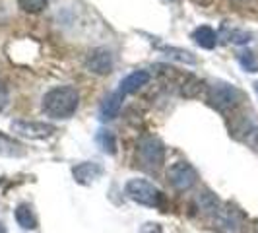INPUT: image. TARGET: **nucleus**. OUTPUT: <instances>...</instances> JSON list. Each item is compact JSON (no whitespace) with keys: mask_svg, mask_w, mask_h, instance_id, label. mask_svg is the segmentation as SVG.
I'll return each instance as SVG.
<instances>
[{"mask_svg":"<svg viewBox=\"0 0 258 233\" xmlns=\"http://www.w3.org/2000/svg\"><path fill=\"white\" fill-rule=\"evenodd\" d=\"M80 95L72 86L54 88L43 97V111L51 119H70L76 113Z\"/></svg>","mask_w":258,"mask_h":233,"instance_id":"nucleus-1","label":"nucleus"},{"mask_svg":"<svg viewBox=\"0 0 258 233\" xmlns=\"http://www.w3.org/2000/svg\"><path fill=\"white\" fill-rule=\"evenodd\" d=\"M124 194L128 196L130 200L142 204V206H159L161 204V198L163 194L159 193V189L152 185L150 181L146 179H130L124 187Z\"/></svg>","mask_w":258,"mask_h":233,"instance_id":"nucleus-2","label":"nucleus"},{"mask_svg":"<svg viewBox=\"0 0 258 233\" xmlns=\"http://www.w3.org/2000/svg\"><path fill=\"white\" fill-rule=\"evenodd\" d=\"M138 161L148 171H157L165 163V148L157 138L146 136L138 142Z\"/></svg>","mask_w":258,"mask_h":233,"instance_id":"nucleus-3","label":"nucleus"},{"mask_svg":"<svg viewBox=\"0 0 258 233\" xmlns=\"http://www.w3.org/2000/svg\"><path fill=\"white\" fill-rule=\"evenodd\" d=\"M212 218H214V227L221 233H241L245 223L243 212L231 204H221Z\"/></svg>","mask_w":258,"mask_h":233,"instance_id":"nucleus-4","label":"nucleus"},{"mask_svg":"<svg viewBox=\"0 0 258 233\" xmlns=\"http://www.w3.org/2000/svg\"><path fill=\"white\" fill-rule=\"evenodd\" d=\"M208 101L220 113H227L235 109L241 101V93L229 84H214L208 91Z\"/></svg>","mask_w":258,"mask_h":233,"instance_id":"nucleus-5","label":"nucleus"},{"mask_svg":"<svg viewBox=\"0 0 258 233\" xmlns=\"http://www.w3.org/2000/svg\"><path fill=\"white\" fill-rule=\"evenodd\" d=\"M167 177H169V183L177 189V191H190L196 181H198V175H196V171L190 163H186V161H177V163H173L167 171Z\"/></svg>","mask_w":258,"mask_h":233,"instance_id":"nucleus-6","label":"nucleus"},{"mask_svg":"<svg viewBox=\"0 0 258 233\" xmlns=\"http://www.w3.org/2000/svg\"><path fill=\"white\" fill-rule=\"evenodd\" d=\"M10 129H12L14 134L29 138V140H41V138H47V136H51L52 132H54L52 125L35 123V121H12Z\"/></svg>","mask_w":258,"mask_h":233,"instance_id":"nucleus-7","label":"nucleus"},{"mask_svg":"<svg viewBox=\"0 0 258 233\" xmlns=\"http://www.w3.org/2000/svg\"><path fill=\"white\" fill-rule=\"evenodd\" d=\"M86 68L97 74V76H105L113 70V56L107 49H93V51L86 56Z\"/></svg>","mask_w":258,"mask_h":233,"instance_id":"nucleus-8","label":"nucleus"},{"mask_svg":"<svg viewBox=\"0 0 258 233\" xmlns=\"http://www.w3.org/2000/svg\"><path fill=\"white\" fill-rule=\"evenodd\" d=\"M148 82H150V74H148L146 70H138V72H132L130 76H126L120 82L118 91H120L122 95H126V93H132V91L140 90Z\"/></svg>","mask_w":258,"mask_h":233,"instance_id":"nucleus-9","label":"nucleus"},{"mask_svg":"<svg viewBox=\"0 0 258 233\" xmlns=\"http://www.w3.org/2000/svg\"><path fill=\"white\" fill-rule=\"evenodd\" d=\"M101 173H103L101 165L91 163V161L80 163L78 167H74V177H76V181L82 183V185H88V183L95 181V179H97Z\"/></svg>","mask_w":258,"mask_h":233,"instance_id":"nucleus-10","label":"nucleus"},{"mask_svg":"<svg viewBox=\"0 0 258 233\" xmlns=\"http://www.w3.org/2000/svg\"><path fill=\"white\" fill-rule=\"evenodd\" d=\"M122 97L124 95L120 91H115V93H111V95L105 97L103 105H101V116H103L105 121H111V119H115L118 115L120 105H122Z\"/></svg>","mask_w":258,"mask_h":233,"instance_id":"nucleus-11","label":"nucleus"},{"mask_svg":"<svg viewBox=\"0 0 258 233\" xmlns=\"http://www.w3.org/2000/svg\"><path fill=\"white\" fill-rule=\"evenodd\" d=\"M26 154L24 146L20 142H16L14 138L6 136L4 132H0V155L4 157H22Z\"/></svg>","mask_w":258,"mask_h":233,"instance_id":"nucleus-12","label":"nucleus"},{"mask_svg":"<svg viewBox=\"0 0 258 233\" xmlns=\"http://www.w3.org/2000/svg\"><path fill=\"white\" fill-rule=\"evenodd\" d=\"M192 39L200 45V47H202V49H214V47H216V43H218V35H216V31L208 26H202V27H198V29H194Z\"/></svg>","mask_w":258,"mask_h":233,"instance_id":"nucleus-13","label":"nucleus"},{"mask_svg":"<svg viewBox=\"0 0 258 233\" xmlns=\"http://www.w3.org/2000/svg\"><path fill=\"white\" fill-rule=\"evenodd\" d=\"M16 221L24 229H35L37 227V220H35L31 208L27 206V204H20V206L16 208Z\"/></svg>","mask_w":258,"mask_h":233,"instance_id":"nucleus-14","label":"nucleus"},{"mask_svg":"<svg viewBox=\"0 0 258 233\" xmlns=\"http://www.w3.org/2000/svg\"><path fill=\"white\" fill-rule=\"evenodd\" d=\"M198 206H200V210L204 212V214H210V216H214L216 214V210L221 206L220 200L214 196L212 193H202L200 196H198Z\"/></svg>","mask_w":258,"mask_h":233,"instance_id":"nucleus-15","label":"nucleus"},{"mask_svg":"<svg viewBox=\"0 0 258 233\" xmlns=\"http://www.w3.org/2000/svg\"><path fill=\"white\" fill-rule=\"evenodd\" d=\"M47 2L49 0H18V6L29 14H39L41 10L47 8Z\"/></svg>","mask_w":258,"mask_h":233,"instance_id":"nucleus-16","label":"nucleus"},{"mask_svg":"<svg viewBox=\"0 0 258 233\" xmlns=\"http://www.w3.org/2000/svg\"><path fill=\"white\" fill-rule=\"evenodd\" d=\"M97 142H99V146L103 148L105 152H109V154H115L116 152L115 136H113L111 132H107V130H99V134H97Z\"/></svg>","mask_w":258,"mask_h":233,"instance_id":"nucleus-17","label":"nucleus"},{"mask_svg":"<svg viewBox=\"0 0 258 233\" xmlns=\"http://www.w3.org/2000/svg\"><path fill=\"white\" fill-rule=\"evenodd\" d=\"M200 82L196 80L194 76H188L186 80V84H182V95H186V97H194L198 91H200Z\"/></svg>","mask_w":258,"mask_h":233,"instance_id":"nucleus-18","label":"nucleus"},{"mask_svg":"<svg viewBox=\"0 0 258 233\" xmlns=\"http://www.w3.org/2000/svg\"><path fill=\"white\" fill-rule=\"evenodd\" d=\"M239 61H241V65L245 66L248 72H256L258 70V63L252 52H243V54L239 56Z\"/></svg>","mask_w":258,"mask_h":233,"instance_id":"nucleus-19","label":"nucleus"},{"mask_svg":"<svg viewBox=\"0 0 258 233\" xmlns=\"http://www.w3.org/2000/svg\"><path fill=\"white\" fill-rule=\"evenodd\" d=\"M10 101V95H8V88H6V84L0 80V111H4L6 109V105Z\"/></svg>","mask_w":258,"mask_h":233,"instance_id":"nucleus-20","label":"nucleus"},{"mask_svg":"<svg viewBox=\"0 0 258 233\" xmlns=\"http://www.w3.org/2000/svg\"><path fill=\"white\" fill-rule=\"evenodd\" d=\"M138 233H163V231H161V225H159V223L148 221V223H144L142 227H140V231Z\"/></svg>","mask_w":258,"mask_h":233,"instance_id":"nucleus-21","label":"nucleus"},{"mask_svg":"<svg viewBox=\"0 0 258 233\" xmlns=\"http://www.w3.org/2000/svg\"><path fill=\"white\" fill-rule=\"evenodd\" d=\"M0 233H4V225L2 223H0Z\"/></svg>","mask_w":258,"mask_h":233,"instance_id":"nucleus-22","label":"nucleus"},{"mask_svg":"<svg viewBox=\"0 0 258 233\" xmlns=\"http://www.w3.org/2000/svg\"><path fill=\"white\" fill-rule=\"evenodd\" d=\"M254 90H256V93H258V84H254Z\"/></svg>","mask_w":258,"mask_h":233,"instance_id":"nucleus-23","label":"nucleus"}]
</instances>
